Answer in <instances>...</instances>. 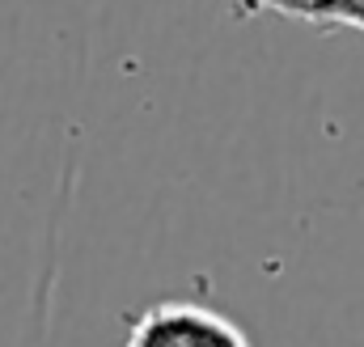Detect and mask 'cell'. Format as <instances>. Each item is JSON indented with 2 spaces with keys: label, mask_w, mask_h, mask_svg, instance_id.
Masks as SVG:
<instances>
[{
  "label": "cell",
  "mask_w": 364,
  "mask_h": 347,
  "mask_svg": "<svg viewBox=\"0 0 364 347\" xmlns=\"http://www.w3.org/2000/svg\"><path fill=\"white\" fill-rule=\"evenodd\" d=\"M123 347H255L250 335L220 309L199 301H153L127 318Z\"/></svg>",
  "instance_id": "1"
},
{
  "label": "cell",
  "mask_w": 364,
  "mask_h": 347,
  "mask_svg": "<svg viewBox=\"0 0 364 347\" xmlns=\"http://www.w3.org/2000/svg\"><path fill=\"white\" fill-rule=\"evenodd\" d=\"M229 9L237 21L259 17V13H279V17L314 26L318 34H335L343 26L364 34V0H229Z\"/></svg>",
  "instance_id": "2"
}]
</instances>
